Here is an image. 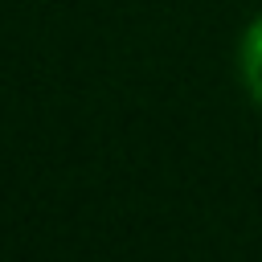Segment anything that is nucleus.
<instances>
[{"label":"nucleus","instance_id":"nucleus-1","mask_svg":"<svg viewBox=\"0 0 262 262\" xmlns=\"http://www.w3.org/2000/svg\"><path fill=\"white\" fill-rule=\"evenodd\" d=\"M237 82L262 106V12H254L237 37Z\"/></svg>","mask_w":262,"mask_h":262}]
</instances>
